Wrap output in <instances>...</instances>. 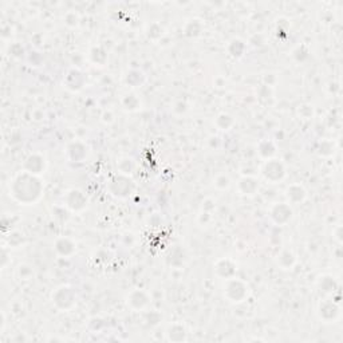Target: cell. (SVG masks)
I'll use <instances>...</instances> for the list:
<instances>
[{
    "instance_id": "6da1fadb",
    "label": "cell",
    "mask_w": 343,
    "mask_h": 343,
    "mask_svg": "<svg viewBox=\"0 0 343 343\" xmlns=\"http://www.w3.org/2000/svg\"><path fill=\"white\" fill-rule=\"evenodd\" d=\"M42 184L35 175L25 172L18 175L14 179L13 184L10 185V195L22 204H31L41 197Z\"/></svg>"
},
{
    "instance_id": "7a4b0ae2",
    "label": "cell",
    "mask_w": 343,
    "mask_h": 343,
    "mask_svg": "<svg viewBox=\"0 0 343 343\" xmlns=\"http://www.w3.org/2000/svg\"><path fill=\"white\" fill-rule=\"evenodd\" d=\"M53 300L58 307L66 310V308H70L73 306L75 296H74V292L70 287H61L55 291V294H53Z\"/></svg>"
},
{
    "instance_id": "3957f363",
    "label": "cell",
    "mask_w": 343,
    "mask_h": 343,
    "mask_svg": "<svg viewBox=\"0 0 343 343\" xmlns=\"http://www.w3.org/2000/svg\"><path fill=\"white\" fill-rule=\"evenodd\" d=\"M225 294L231 299V302H241L247 295V287L240 280H228Z\"/></svg>"
},
{
    "instance_id": "277c9868",
    "label": "cell",
    "mask_w": 343,
    "mask_h": 343,
    "mask_svg": "<svg viewBox=\"0 0 343 343\" xmlns=\"http://www.w3.org/2000/svg\"><path fill=\"white\" fill-rule=\"evenodd\" d=\"M263 175H264L266 179L271 181L282 180L283 176H284V167H283L282 162H279L278 159H271L263 167Z\"/></svg>"
},
{
    "instance_id": "5b68a950",
    "label": "cell",
    "mask_w": 343,
    "mask_h": 343,
    "mask_svg": "<svg viewBox=\"0 0 343 343\" xmlns=\"http://www.w3.org/2000/svg\"><path fill=\"white\" fill-rule=\"evenodd\" d=\"M25 169L26 172H29L31 175H41L42 172L45 170V159L38 154L31 155L26 161Z\"/></svg>"
},
{
    "instance_id": "8992f818",
    "label": "cell",
    "mask_w": 343,
    "mask_h": 343,
    "mask_svg": "<svg viewBox=\"0 0 343 343\" xmlns=\"http://www.w3.org/2000/svg\"><path fill=\"white\" fill-rule=\"evenodd\" d=\"M291 215H292V211L286 204H279L272 211V217H274V220L276 223H279V224L287 223L291 219Z\"/></svg>"
},
{
    "instance_id": "52a82bcc",
    "label": "cell",
    "mask_w": 343,
    "mask_h": 343,
    "mask_svg": "<svg viewBox=\"0 0 343 343\" xmlns=\"http://www.w3.org/2000/svg\"><path fill=\"white\" fill-rule=\"evenodd\" d=\"M287 196L290 197L291 201L298 203V201H302L303 199H304L306 193H304L302 187H299V185H292V187L288 188V191H287Z\"/></svg>"
},
{
    "instance_id": "ba28073f",
    "label": "cell",
    "mask_w": 343,
    "mask_h": 343,
    "mask_svg": "<svg viewBox=\"0 0 343 343\" xmlns=\"http://www.w3.org/2000/svg\"><path fill=\"white\" fill-rule=\"evenodd\" d=\"M130 303L131 306L135 307V308H142L147 304V298L145 296L143 292L141 291H137V292H133L130 295Z\"/></svg>"
},
{
    "instance_id": "9c48e42d",
    "label": "cell",
    "mask_w": 343,
    "mask_h": 343,
    "mask_svg": "<svg viewBox=\"0 0 343 343\" xmlns=\"http://www.w3.org/2000/svg\"><path fill=\"white\" fill-rule=\"evenodd\" d=\"M240 189L244 195H253L257 189L256 181L252 179H243L240 181Z\"/></svg>"
}]
</instances>
